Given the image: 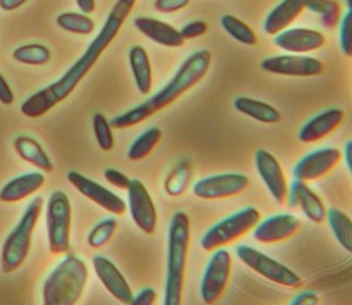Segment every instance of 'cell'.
I'll return each instance as SVG.
<instances>
[{
    "instance_id": "obj_1",
    "label": "cell",
    "mask_w": 352,
    "mask_h": 305,
    "mask_svg": "<svg viewBox=\"0 0 352 305\" xmlns=\"http://www.w3.org/2000/svg\"><path fill=\"white\" fill-rule=\"evenodd\" d=\"M135 6V1L133 0L117 1L108 14L101 30L92 39L85 52L65 72L62 78L29 96L21 104L23 115L30 119H37L46 115L58 104L64 102L78 87L80 81L87 76L104 51L115 41Z\"/></svg>"
},
{
    "instance_id": "obj_2",
    "label": "cell",
    "mask_w": 352,
    "mask_h": 305,
    "mask_svg": "<svg viewBox=\"0 0 352 305\" xmlns=\"http://www.w3.org/2000/svg\"><path fill=\"white\" fill-rule=\"evenodd\" d=\"M210 63L212 54L210 51L198 50L192 53L162 90L143 103L113 118L109 122L110 127L115 129H131L160 113L161 110L174 104L183 94L199 84L208 74Z\"/></svg>"
},
{
    "instance_id": "obj_3",
    "label": "cell",
    "mask_w": 352,
    "mask_h": 305,
    "mask_svg": "<svg viewBox=\"0 0 352 305\" xmlns=\"http://www.w3.org/2000/svg\"><path fill=\"white\" fill-rule=\"evenodd\" d=\"M190 241V218L186 212H176L170 220L168 231L165 305H180L182 302Z\"/></svg>"
},
{
    "instance_id": "obj_4",
    "label": "cell",
    "mask_w": 352,
    "mask_h": 305,
    "mask_svg": "<svg viewBox=\"0 0 352 305\" xmlns=\"http://www.w3.org/2000/svg\"><path fill=\"white\" fill-rule=\"evenodd\" d=\"M87 281L85 262L74 255H68L45 281L43 302L45 305L76 304L85 291Z\"/></svg>"
},
{
    "instance_id": "obj_5",
    "label": "cell",
    "mask_w": 352,
    "mask_h": 305,
    "mask_svg": "<svg viewBox=\"0 0 352 305\" xmlns=\"http://www.w3.org/2000/svg\"><path fill=\"white\" fill-rule=\"evenodd\" d=\"M43 207L44 200L41 196L33 198L17 225L6 239L0 255V266L6 275L16 271L27 260Z\"/></svg>"
},
{
    "instance_id": "obj_6",
    "label": "cell",
    "mask_w": 352,
    "mask_h": 305,
    "mask_svg": "<svg viewBox=\"0 0 352 305\" xmlns=\"http://www.w3.org/2000/svg\"><path fill=\"white\" fill-rule=\"evenodd\" d=\"M261 213L254 207H248L233 215L224 218L206 232L201 247L206 253H213L239 241L254 230L261 222Z\"/></svg>"
},
{
    "instance_id": "obj_7",
    "label": "cell",
    "mask_w": 352,
    "mask_h": 305,
    "mask_svg": "<svg viewBox=\"0 0 352 305\" xmlns=\"http://www.w3.org/2000/svg\"><path fill=\"white\" fill-rule=\"evenodd\" d=\"M72 218V204L66 193L53 192L46 208L47 237L49 251L52 255H65L70 251Z\"/></svg>"
},
{
    "instance_id": "obj_8",
    "label": "cell",
    "mask_w": 352,
    "mask_h": 305,
    "mask_svg": "<svg viewBox=\"0 0 352 305\" xmlns=\"http://www.w3.org/2000/svg\"><path fill=\"white\" fill-rule=\"evenodd\" d=\"M236 255L245 266L270 282L292 289L300 288L304 285L302 279L298 273L256 248L239 245L236 248Z\"/></svg>"
},
{
    "instance_id": "obj_9",
    "label": "cell",
    "mask_w": 352,
    "mask_h": 305,
    "mask_svg": "<svg viewBox=\"0 0 352 305\" xmlns=\"http://www.w3.org/2000/svg\"><path fill=\"white\" fill-rule=\"evenodd\" d=\"M232 273V257L224 248L213 251L204 271L200 286L202 301L214 305L219 302L229 285Z\"/></svg>"
},
{
    "instance_id": "obj_10",
    "label": "cell",
    "mask_w": 352,
    "mask_h": 305,
    "mask_svg": "<svg viewBox=\"0 0 352 305\" xmlns=\"http://www.w3.org/2000/svg\"><path fill=\"white\" fill-rule=\"evenodd\" d=\"M249 187L250 179L245 175L226 173L200 179L192 187V193L200 200H226L241 196Z\"/></svg>"
},
{
    "instance_id": "obj_11",
    "label": "cell",
    "mask_w": 352,
    "mask_h": 305,
    "mask_svg": "<svg viewBox=\"0 0 352 305\" xmlns=\"http://www.w3.org/2000/svg\"><path fill=\"white\" fill-rule=\"evenodd\" d=\"M261 68L263 72L278 76L312 78L320 76L325 70V65L311 56L285 54L265 59L261 63Z\"/></svg>"
},
{
    "instance_id": "obj_12",
    "label": "cell",
    "mask_w": 352,
    "mask_h": 305,
    "mask_svg": "<svg viewBox=\"0 0 352 305\" xmlns=\"http://www.w3.org/2000/svg\"><path fill=\"white\" fill-rule=\"evenodd\" d=\"M67 179L82 196H85L109 213L122 216L127 211V204L119 196L98 182L88 178L85 175L80 174L76 171H70L67 174Z\"/></svg>"
},
{
    "instance_id": "obj_13",
    "label": "cell",
    "mask_w": 352,
    "mask_h": 305,
    "mask_svg": "<svg viewBox=\"0 0 352 305\" xmlns=\"http://www.w3.org/2000/svg\"><path fill=\"white\" fill-rule=\"evenodd\" d=\"M341 151L336 147L316 149L296 163L293 169V176L300 182H316L331 173L341 162Z\"/></svg>"
},
{
    "instance_id": "obj_14",
    "label": "cell",
    "mask_w": 352,
    "mask_h": 305,
    "mask_svg": "<svg viewBox=\"0 0 352 305\" xmlns=\"http://www.w3.org/2000/svg\"><path fill=\"white\" fill-rule=\"evenodd\" d=\"M127 192L129 212L133 223L144 233L149 235L155 233L158 224V214L146 187L139 179H133Z\"/></svg>"
},
{
    "instance_id": "obj_15",
    "label": "cell",
    "mask_w": 352,
    "mask_h": 305,
    "mask_svg": "<svg viewBox=\"0 0 352 305\" xmlns=\"http://www.w3.org/2000/svg\"><path fill=\"white\" fill-rule=\"evenodd\" d=\"M255 165L263 184L275 202L284 206L288 200L289 187L280 163L265 149H258L255 154Z\"/></svg>"
},
{
    "instance_id": "obj_16",
    "label": "cell",
    "mask_w": 352,
    "mask_h": 305,
    "mask_svg": "<svg viewBox=\"0 0 352 305\" xmlns=\"http://www.w3.org/2000/svg\"><path fill=\"white\" fill-rule=\"evenodd\" d=\"M300 220L291 213H280L259 222L253 232L255 241L274 245L294 238L300 230Z\"/></svg>"
},
{
    "instance_id": "obj_17",
    "label": "cell",
    "mask_w": 352,
    "mask_h": 305,
    "mask_svg": "<svg viewBox=\"0 0 352 305\" xmlns=\"http://www.w3.org/2000/svg\"><path fill=\"white\" fill-rule=\"evenodd\" d=\"M94 271L107 292L116 300L123 304H131L133 295V289L129 284L123 273L109 259L103 255H96L92 260Z\"/></svg>"
},
{
    "instance_id": "obj_18",
    "label": "cell",
    "mask_w": 352,
    "mask_h": 305,
    "mask_svg": "<svg viewBox=\"0 0 352 305\" xmlns=\"http://www.w3.org/2000/svg\"><path fill=\"white\" fill-rule=\"evenodd\" d=\"M274 43L281 50L302 55L322 48L326 44V37L314 29L292 28L276 35Z\"/></svg>"
},
{
    "instance_id": "obj_19",
    "label": "cell",
    "mask_w": 352,
    "mask_h": 305,
    "mask_svg": "<svg viewBox=\"0 0 352 305\" xmlns=\"http://www.w3.org/2000/svg\"><path fill=\"white\" fill-rule=\"evenodd\" d=\"M291 207H300L306 218L314 224L325 222L327 210L320 196L309 188L306 182L296 180L289 189L288 200Z\"/></svg>"
},
{
    "instance_id": "obj_20",
    "label": "cell",
    "mask_w": 352,
    "mask_h": 305,
    "mask_svg": "<svg viewBox=\"0 0 352 305\" xmlns=\"http://www.w3.org/2000/svg\"><path fill=\"white\" fill-rule=\"evenodd\" d=\"M344 120V112L340 108H330L309 120L298 134V139L302 143H314L331 135L341 127Z\"/></svg>"
},
{
    "instance_id": "obj_21",
    "label": "cell",
    "mask_w": 352,
    "mask_h": 305,
    "mask_svg": "<svg viewBox=\"0 0 352 305\" xmlns=\"http://www.w3.org/2000/svg\"><path fill=\"white\" fill-rule=\"evenodd\" d=\"M133 25L144 36L161 46L179 48L186 41L176 28L159 19L139 17L133 21Z\"/></svg>"
},
{
    "instance_id": "obj_22",
    "label": "cell",
    "mask_w": 352,
    "mask_h": 305,
    "mask_svg": "<svg viewBox=\"0 0 352 305\" xmlns=\"http://www.w3.org/2000/svg\"><path fill=\"white\" fill-rule=\"evenodd\" d=\"M45 182V175L38 171L15 177L0 190V202L5 204L23 202L41 190Z\"/></svg>"
},
{
    "instance_id": "obj_23",
    "label": "cell",
    "mask_w": 352,
    "mask_h": 305,
    "mask_svg": "<svg viewBox=\"0 0 352 305\" xmlns=\"http://www.w3.org/2000/svg\"><path fill=\"white\" fill-rule=\"evenodd\" d=\"M305 9H306L305 1H298V0L281 1L265 19L263 31L267 35L276 36L279 33L288 30V28L302 15Z\"/></svg>"
},
{
    "instance_id": "obj_24",
    "label": "cell",
    "mask_w": 352,
    "mask_h": 305,
    "mask_svg": "<svg viewBox=\"0 0 352 305\" xmlns=\"http://www.w3.org/2000/svg\"><path fill=\"white\" fill-rule=\"evenodd\" d=\"M14 149L23 161L30 163L37 170L48 174L54 171V165L46 151L32 137L19 136L14 141Z\"/></svg>"
},
{
    "instance_id": "obj_25",
    "label": "cell",
    "mask_w": 352,
    "mask_h": 305,
    "mask_svg": "<svg viewBox=\"0 0 352 305\" xmlns=\"http://www.w3.org/2000/svg\"><path fill=\"white\" fill-rule=\"evenodd\" d=\"M129 64L137 90L143 96L153 90V70L148 54L143 47L135 46L129 51Z\"/></svg>"
},
{
    "instance_id": "obj_26",
    "label": "cell",
    "mask_w": 352,
    "mask_h": 305,
    "mask_svg": "<svg viewBox=\"0 0 352 305\" xmlns=\"http://www.w3.org/2000/svg\"><path fill=\"white\" fill-rule=\"evenodd\" d=\"M234 107L239 113L255 121L265 124H276L281 121V114L270 104L248 96H239L234 101Z\"/></svg>"
},
{
    "instance_id": "obj_27",
    "label": "cell",
    "mask_w": 352,
    "mask_h": 305,
    "mask_svg": "<svg viewBox=\"0 0 352 305\" xmlns=\"http://www.w3.org/2000/svg\"><path fill=\"white\" fill-rule=\"evenodd\" d=\"M192 177V163L188 160L180 161L165 180V192L170 198H180L188 191Z\"/></svg>"
},
{
    "instance_id": "obj_28",
    "label": "cell",
    "mask_w": 352,
    "mask_h": 305,
    "mask_svg": "<svg viewBox=\"0 0 352 305\" xmlns=\"http://www.w3.org/2000/svg\"><path fill=\"white\" fill-rule=\"evenodd\" d=\"M162 138V131L158 127H151V129L141 134L139 137L133 141L129 149V160L141 161L146 158L156 149L158 143Z\"/></svg>"
},
{
    "instance_id": "obj_29",
    "label": "cell",
    "mask_w": 352,
    "mask_h": 305,
    "mask_svg": "<svg viewBox=\"0 0 352 305\" xmlns=\"http://www.w3.org/2000/svg\"><path fill=\"white\" fill-rule=\"evenodd\" d=\"M330 228L340 245L351 253L352 251V223L351 220L339 209H330L327 216Z\"/></svg>"
},
{
    "instance_id": "obj_30",
    "label": "cell",
    "mask_w": 352,
    "mask_h": 305,
    "mask_svg": "<svg viewBox=\"0 0 352 305\" xmlns=\"http://www.w3.org/2000/svg\"><path fill=\"white\" fill-rule=\"evenodd\" d=\"M220 23L223 30L238 43L247 46H255L258 43L257 35L252 28L234 15L226 14L220 19Z\"/></svg>"
},
{
    "instance_id": "obj_31",
    "label": "cell",
    "mask_w": 352,
    "mask_h": 305,
    "mask_svg": "<svg viewBox=\"0 0 352 305\" xmlns=\"http://www.w3.org/2000/svg\"><path fill=\"white\" fill-rule=\"evenodd\" d=\"M56 23L63 30L78 35L91 34L96 28L91 17L76 12H65L56 17Z\"/></svg>"
},
{
    "instance_id": "obj_32",
    "label": "cell",
    "mask_w": 352,
    "mask_h": 305,
    "mask_svg": "<svg viewBox=\"0 0 352 305\" xmlns=\"http://www.w3.org/2000/svg\"><path fill=\"white\" fill-rule=\"evenodd\" d=\"M306 8L309 11L320 15V21L328 30L336 29L341 21V5L334 0L309 1L306 3Z\"/></svg>"
},
{
    "instance_id": "obj_33",
    "label": "cell",
    "mask_w": 352,
    "mask_h": 305,
    "mask_svg": "<svg viewBox=\"0 0 352 305\" xmlns=\"http://www.w3.org/2000/svg\"><path fill=\"white\" fill-rule=\"evenodd\" d=\"M13 59L21 64L41 66L50 61L51 52L44 45L28 44L15 49Z\"/></svg>"
},
{
    "instance_id": "obj_34",
    "label": "cell",
    "mask_w": 352,
    "mask_h": 305,
    "mask_svg": "<svg viewBox=\"0 0 352 305\" xmlns=\"http://www.w3.org/2000/svg\"><path fill=\"white\" fill-rule=\"evenodd\" d=\"M118 228L115 218H106L92 228L88 234V245L94 249H102L109 243Z\"/></svg>"
},
{
    "instance_id": "obj_35",
    "label": "cell",
    "mask_w": 352,
    "mask_h": 305,
    "mask_svg": "<svg viewBox=\"0 0 352 305\" xmlns=\"http://www.w3.org/2000/svg\"><path fill=\"white\" fill-rule=\"evenodd\" d=\"M92 127L98 147L105 151H111L115 147V138L112 135V129L107 118L103 114L96 113L92 120Z\"/></svg>"
},
{
    "instance_id": "obj_36",
    "label": "cell",
    "mask_w": 352,
    "mask_h": 305,
    "mask_svg": "<svg viewBox=\"0 0 352 305\" xmlns=\"http://www.w3.org/2000/svg\"><path fill=\"white\" fill-rule=\"evenodd\" d=\"M340 43L342 50L347 58L352 55V10H349L342 19L341 31H340Z\"/></svg>"
},
{
    "instance_id": "obj_37",
    "label": "cell",
    "mask_w": 352,
    "mask_h": 305,
    "mask_svg": "<svg viewBox=\"0 0 352 305\" xmlns=\"http://www.w3.org/2000/svg\"><path fill=\"white\" fill-rule=\"evenodd\" d=\"M104 177L107 180L108 184L120 190L127 191L131 187V179L129 176H126L124 173L116 170V169H107L104 172Z\"/></svg>"
},
{
    "instance_id": "obj_38",
    "label": "cell",
    "mask_w": 352,
    "mask_h": 305,
    "mask_svg": "<svg viewBox=\"0 0 352 305\" xmlns=\"http://www.w3.org/2000/svg\"><path fill=\"white\" fill-rule=\"evenodd\" d=\"M208 32V23L206 21H195L184 25L180 30L181 36L184 41L186 39H198L204 36Z\"/></svg>"
},
{
    "instance_id": "obj_39",
    "label": "cell",
    "mask_w": 352,
    "mask_h": 305,
    "mask_svg": "<svg viewBox=\"0 0 352 305\" xmlns=\"http://www.w3.org/2000/svg\"><path fill=\"white\" fill-rule=\"evenodd\" d=\"M188 5V0H157L156 3H153L157 11L164 14L181 11Z\"/></svg>"
},
{
    "instance_id": "obj_40",
    "label": "cell",
    "mask_w": 352,
    "mask_h": 305,
    "mask_svg": "<svg viewBox=\"0 0 352 305\" xmlns=\"http://www.w3.org/2000/svg\"><path fill=\"white\" fill-rule=\"evenodd\" d=\"M157 299H158V295L156 291L147 287L141 291L137 296L133 297L131 305H153L156 303Z\"/></svg>"
},
{
    "instance_id": "obj_41",
    "label": "cell",
    "mask_w": 352,
    "mask_h": 305,
    "mask_svg": "<svg viewBox=\"0 0 352 305\" xmlns=\"http://www.w3.org/2000/svg\"><path fill=\"white\" fill-rule=\"evenodd\" d=\"M14 100H15V98H14L11 87H10L6 78H3V74H0V102L3 105L10 106L14 103Z\"/></svg>"
},
{
    "instance_id": "obj_42",
    "label": "cell",
    "mask_w": 352,
    "mask_h": 305,
    "mask_svg": "<svg viewBox=\"0 0 352 305\" xmlns=\"http://www.w3.org/2000/svg\"><path fill=\"white\" fill-rule=\"evenodd\" d=\"M320 302V298L314 292H302L293 299L292 305H316Z\"/></svg>"
},
{
    "instance_id": "obj_43",
    "label": "cell",
    "mask_w": 352,
    "mask_h": 305,
    "mask_svg": "<svg viewBox=\"0 0 352 305\" xmlns=\"http://www.w3.org/2000/svg\"><path fill=\"white\" fill-rule=\"evenodd\" d=\"M25 3V0H0V9L6 12L15 11Z\"/></svg>"
},
{
    "instance_id": "obj_44",
    "label": "cell",
    "mask_w": 352,
    "mask_h": 305,
    "mask_svg": "<svg viewBox=\"0 0 352 305\" xmlns=\"http://www.w3.org/2000/svg\"><path fill=\"white\" fill-rule=\"evenodd\" d=\"M76 3L80 9V13L87 15V17L96 11V3L94 0H76Z\"/></svg>"
},
{
    "instance_id": "obj_45",
    "label": "cell",
    "mask_w": 352,
    "mask_h": 305,
    "mask_svg": "<svg viewBox=\"0 0 352 305\" xmlns=\"http://www.w3.org/2000/svg\"><path fill=\"white\" fill-rule=\"evenodd\" d=\"M344 155H345L346 165H347L348 170L351 172L352 170V141L349 140L346 143L345 151H344Z\"/></svg>"
}]
</instances>
